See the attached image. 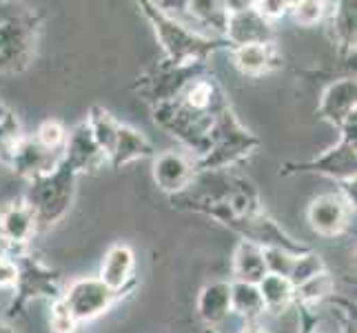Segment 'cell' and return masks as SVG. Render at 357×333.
Segmentation results:
<instances>
[{
  "mask_svg": "<svg viewBox=\"0 0 357 333\" xmlns=\"http://www.w3.org/2000/svg\"><path fill=\"white\" fill-rule=\"evenodd\" d=\"M52 329L54 333H73L78 327V320L73 318V313L67 309V304L63 302V298L54 300L52 304Z\"/></svg>",
  "mask_w": 357,
  "mask_h": 333,
  "instance_id": "cell-32",
  "label": "cell"
},
{
  "mask_svg": "<svg viewBox=\"0 0 357 333\" xmlns=\"http://www.w3.org/2000/svg\"><path fill=\"white\" fill-rule=\"evenodd\" d=\"M355 105H357V82L353 78H342L324 91L322 101H319V116L328 120L333 127L342 129L344 122L353 114H357Z\"/></svg>",
  "mask_w": 357,
  "mask_h": 333,
  "instance_id": "cell-14",
  "label": "cell"
},
{
  "mask_svg": "<svg viewBox=\"0 0 357 333\" xmlns=\"http://www.w3.org/2000/svg\"><path fill=\"white\" fill-rule=\"evenodd\" d=\"M87 127L93 135L96 145L100 147V151L107 156V160L112 158L114 147H116V138H118V122L114 120V116L109 114L102 107H91L89 118H87Z\"/></svg>",
  "mask_w": 357,
  "mask_h": 333,
  "instance_id": "cell-23",
  "label": "cell"
},
{
  "mask_svg": "<svg viewBox=\"0 0 357 333\" xmlns=\"http://www.w3.org/2000/svg\"><path fill=\"white\" fill-rule=\"evenodd\" d=\"M63 163H67L76 174L100 169V165L107 163V156L96 145L87 122H82L67 135V142L63 147Z\"/></svg>",
  "mask_w": 357,
  "mask_h": 333,
  "instance_id": "cell-12",
  "label": "cell"
},
{
  "mask_svg": "<svg viewBox=\"0 0 357 333\" xmlns=\"http://www.w3.org/2000/svg\"><path fill=\"white\" fill-rule=\"evenodd\" d=\"M233 271H236L238 282H246V285H260V280L266 276L262 246L242 240L238 244L236 258H233Z\"/></svg>",
  "mask_w": 357,
  "mask_h": 333,
  "instance_id": "cell-20",
  "label": "cell"
},
{
  "mask_svg": "<svg viewBox=\"0 0 357 333\" xmlns=\"http://www.w3.org/2000/svg\"><path fill=\"white\" fill-rule=\"evenodd\" d=\"M322 271H324L322 256L313 253V251H304V253H300L298 258H295L293 269H291V274H289V282L295 289V287L304 285L306 280H311L317 274H322Z\"/></svg>",
  "mask_w": 357,
  "mask_h": 333,
  "instance_id": "cell-26",
  "label": "cell"
},
{
  "mask_svg": "<svg viewBox=\"0 0 357 333\" xmlns=\"http://www.w3.org/2000/svg\"><path fill=\"white\" fill-rule=\"evenodd\" d=\"M260 140L240 125L229 103L220 105L211 129V147L198 160V171H218L249 156Z\"/></svg>",
  "mask_w": 357,
  "mask_h": 333,
  "instance_id": "cell-2",
  "label": "cell"
},
{
  "mask_svg": "<svg viewBox=\"0 0 357 333\" xmlns=\"http://www.w3.org/2000/svg\"><path fill=\"white\" fill-rule=\"evenodd\" d=\"M187 14L193 16V20L198 22L200 27L213 31L218 38H225L227 20H229V11L225 3H215V0H193V3H187Z\"/></svg>",
  "mask_w": 357,
  "mask_h": 333,
  "instance_id": "cell-22",
  "label": "cell"
},
{
  "mask_svg": "<svg viewBox=\"0 0 357 333\" xmlns=\"http://www.w3.org/2000/svg\"><path fill=\"white\" fill-rule=\"evenodd\" d=\"M9 333H11V331H9Z\"/></svg>",
  "mask_w": 357,
  "mask_h": 333,
  "instance_id": "cell-40",
  "label": "cell"
},
{
  "mask_svg": "<svg viewBox=\"0 0 357 333\" xmlns=\"http://www.w3.org/2000/svg\"><path fill=\"white\" fill-rule=\"evenodd\" d=\"M151 154H153V147L140 131H135V129H131L127 125H120L118 127L116 147H114L112 158H109V163H112L114 169H120V167L135 163V160L146 158Z\"/></svg>",
  "mask_w": 357,
  "mask_h": 333,
  "instance_id": "cell-19",
  "label": "cell"
},
{
  "mask_svg": "<svg viewBox=\"0 0 357 333\" xmlns=\"http://www.w3.org/2000/svg\"><path fill=\"white\" fill-rule=\"evenodd\" d=\"M193 165L187 156L178 151H165L153 163V180L167 193H182L193 180Z\"/></svg>",
  "mask_w": 357,
  "mask_h": 333,
  "instance_id": "cell-15",
  "label": "cell"
},
{
  "mask_svg": "<svg viewBox=\"0 0 357 333\" xmlns=\"http://www.w3.org/2000/svg\"><path fill=\"white\" fill-rule=\"evenodd\" d=\"M357 114H353L347 122L342 125V140L337 147L324 151L322 156H317L309 163H289L282 174H295V171H313V174H324L328 178H337V180H355V163H357Z\"/></svg>",
  "mask_w": 357,
  "mask_h": 333,
  "instance_id": "cell-6",
  "label": "cell"
},
{
  "mask_svg": "<svg viewBox=\"0 0 357 333\" xmlns=\"http://www.w3.org/2000/svg\"><path fill=\"white\" fill-rule=\"evenodd\" d=\"M140 7L144 9V16L153 24V31L158 40L162 43V49L167 54V63L171 65H202L218 49L229 47L225 38H211V36H204L202 31L193 29L189 22L167 16L165 11L158 9L155 3H142Z\"/></svg>",
  "mask_w": 357,
  "mask_h": 333,
  "instance_id": "cell-1",
  "label": "cell"
},
{
  "mask_svg": "<svg viewBox=\"0 0 357 333\" xmlns=\"http://www.w3.org/2000/svg\"><path fill=\"white\" fill-rule=\"evenodd\" d=\"M76 178L78 174L60 158L58 167L43 178L31 180L24 205L31 209L36 225L52 227L54 222L65 218L76 193Z\"/></svg>",
  "mask_w": 357,
  "mask_h": 333,
  "instance_id": "cell-3",
  "label": "cell"
},
{
  "mask_svg": "<svg viewBox=\"0 0 357 333\" xmlns=\"http://www.w3.org/2000/svg\"><path fill=\"white\" fill-rule=\"evenodd\" d=\"M218 111V109H215ZM215 111H195L184 105L180 98L167 105L155 107V122L180 138L200 158L211 147V129L215 122Z\"/></svg>",
  "mask_w": 357,
  "mask_h": 333,
  "instance_id": "cell-4",
  "label": "cell"
},
{
  "mask_svg": "<svg viewBox=\"0 0 357 333\" xmlns=\"http://www.w3.org/2000/svg\"><path fill=\"white\" fill-rule=\"evenodd\" d=\"M231 313V285L229 282H211L206 285L198 298V316L206 325L225 323Z\"/></svg>",
  "mask_w": 357,
  "mask_h": 333,
  "instance_id": "cell-18",
  "label": "cell"
},
{
  "mask_svg": "<svg viewBox=\"0 0 357 333\" xmlns=\"http://www.w3.org/2000/svg\"><path fill=\"white\" fill-rule=\"evenodd\" d=\"M0 333H9V329L5 327V323H3V320H0Z\"/></svg>",
  "mask_w": 357,
  "mask_h": 333,
  "instance_id": "cell-38",
  "label": "cell"
},
{
  "mask_svg": "<svg viewBox=\"0 0 357 333\" xmlns=\"http://www.w3.org/2000/svg\"><path fill=\"white\" fill-rule=\"evenodd\" d=\"M11 249V246L5 242V240H0V256H7V251Z\"/></svg>",
  "mask_w": 357,
  "mask_h": 333,
  "instance_id": "cell-36",
  "label": "cell"
},
{
  "mask_svg": "<svg viewBox=\"0 0 357 333\" xmlns=\"http://www.w3.org/2000/svg\"><path fill=\"white\" fill-rule=\"evenodd\" d=\"M233 60H236V67L242 73H249V76H260V73L273 69L280 63L273 43H271V45L236 47V52H233Z\"/></svg>",
  "mask_w": 357,
  "mask_h": 333,
  "instance_id": "cell-21",
  "label": "cell"
},
{
  "mask_svg": "<svg viewBox=\"0 0 357 333\" xmlns=\"http://www.w3.org/2000/svg\"><path fill=\"white\" fill-rule=\"evenodd\" d=\"M260 295H262V302H264V311H282L287 309L291 304V300L295 298V289L289 282V278H282V276H273V274H266L260 285Z\"/></svg>",
  "mask_w": 357,
  "mask_h": 333,
  "instance_id": "cell-24",
  "label": "cell"
},
{
  "mask_svg": "<svg viewBox=\"0 0 357 333\" xmlns=\"http://www.w3.org/2000/svg\"><path fill=\"white\" fill-rule=\"evenodd\" d=\"M264 256V265H266V274H273V276H282V278H289L293 262H295V253L284 251V249H278V246H264L262 249Z\"/></svg>",
  "mask_w": 357,
  "mask_h": 333,
  "instance_id": "cell-28",
  "label": "cell"
},
{
  "mask_svg": "<svg viewBox=\"0 0 357 333\" xmlns=\"http://www.w3.org/2000/svg\"><path fill=\"white\" fill-rule=\"evenodd\" d=\"M242 333H266L262 327H257V325H249V327H244Z\"/></svg>",
  "mask_w": 357,
  "mask_h": 333,
  "instance_id": "cell-35",
  "label": "cell"
},
{
  "mask_svg": "<svg viewBox=\"0 0 357 333\" xmlns=\"http://www.w3.org/2000/svg\"><path fill=\"white\" fill-rule=\"evenodd\" d=\"M133 267H135L133 251L127 244H116L107 251L102 269H100V278L98 280H100L107 289L118 293L120 289H125V285L131 280Z\"/></svg>",
  "mask_w": 357,
  "mask_h": 333,
  "instance_id": "cell-17",
  "label": "cell"
},
{
  "mask_svg": "<svg viewBox=\"0 0 357 333\" xmlns=\"http://www.w3.org/2000/svg\"><path fill=\"white\" fill-rule=\"evenodd\" d=\"M36 43V18L20 7H0V71L27 65Z\"/></svg>",
  "mask_w": 357,
  "mask_h": 333,
  "instance_id": "cell-5",
  "label": "cell"
},
{
  "mask_svg": "<svg viewBox=\"0 0 357 333\" xmlns=\"http://www.w3.org/2000/svg\"><path fill=\"white\" fill-rule=\"evenodd\" d=\"M7 114H9V111H7V107L3 105V101H0V122H3V118H5Z\"/></svg>",
  "mask_w": 357,
  "mask_h": 333,
  "instance_id": "cell-37",
  "label": "cell"
},
{
  "mask_svg": "<svg viewBox=\"0 0 357 333\" xmlns=\"http://www.w3.org/2000/svg\"><path fill=\"white\" fill-rule=\"evenodd\" d=\"M63 151H52L45 149L43 145L36 142V138H22V142L16 147V151L11 154L9 163L14 165V169L20 176H27L29 180L43 178L58 167Z\"/></svg>",
  "mask_w": 357,
  "mask_h": 333,
  "instance_id": "cell-13",
  "label": "cell"
},
{
  "mask_svg": "<svg viewBox=\"0 0 357 333\" xmlns=\"http://www.w3.org/2000/svg\"><path fill=\"white\" fill-rule=\"evenodd\" d=\"M202 76V65H191V67H178V65H158L149 78H142V94L149 98L155 107L167 105L171 101L182 96V91L189 84Z\"/></svg>",
  "mask_w": 357,
  "mask_h": 333,
  "instance_id": "cell-8",
  "label": "cell"
},
{
  "mask_svg": "<svg viewBox=\"0 0 357 333\" xmlns=\"http://www.w3.org/2000/svg\"><path fill=\"white\" fill-rule=\"evenodd\" d=\"M333 293V278H331L326 271H322V274H317L315 278L306 280L304 285L295 287V298L300 300V304H311V302H317L326 298V295Z\"/></svg>",
  "mask_w": 357,
  "mask_h": 333,
  "instance_id": "cell-27",
  "label": "cell"
},
{
  "mask_svg": "<svg viewBox=\"0 0 357 333\" xmlns=\"http://www.w3.org/2000/svg\"><path fill=\"white\" fill-rule=\"evenodd\" d=\"M20 142H22L20 125H18L16 116L9 111V114L3 118V122H0V156L9 160Z\"/></svg>",
  "mask_w": 357,
  "mask_h": 333,
  "instance_id": "cell-30",
  "label": "cell"
},
{
  "mask_svg": "<svg viewBox=\"0 0 357 333\" xmlns=\"http://www.w3.org/2000/svg\"><path fill=\"white\" fill-rule=\"evenodd\" d=\"M18 280V267L14 258L0 256V287H16Z\"/></svg>",
  "mask_w": 357,
  "mask_h": 333,
  "instance_id": "cell-34",
  "label": "cell"
},
{
  "mask_svg": "<svg viewBox=\"0 0 357 333\" xmlns=\"http://www.w3.org/2000/svg\"><path fill=\"white\" fill-rule=\"evenodd\" d=\"M36 142L43 145L45 149L52 151H60L67 142V131L65 127L56 120H45L38 127V133H36Z\"/></svg>",
  "mask_w": 357,
  "mask_h": 333,
  "instance_id": "cell-31",
  "label": "cell"
},
{
  "mask_svg": "<svg viewBox=\"0 0 357 333\" xmlns=\"http://www.w3.org/2000/svg\"><path fill=\"white\" fill-rule=\"evenodd\" d=\"M114 295L116 293L107 289L98 278H84L76 280L67 289V293L63 295V302L78 323H84V320H93L105 313L112 306Z\"/></svg>",
  "mask_w": 357,
  "mask_h": 333,
  "instance_id": "cell-9",
  "label": "cell"
},
{
  "mask_svg": "<svg viewBox=\"0 0 357 333\" xmlns=\"http://www.w3.org/2000/svg\"><path fill=\"white\" fill-rule=\"evenodd\" d=\"M229 11L225 40L233 47L246 45H271L273 40V24L266 22L253 11L251 3H225Z\"/></svg>",
  "mask_w": 357,
  "mask_h": 333,
  "instance_id": "cell-7",
  "label": "cell"
},
{
  "mask_svg": "<svg viewBox=\"0 0 357 333\" xmlns=\"http://www.w3.org/2000/svg\"><path fill=\"white\" fill-rule=\"evenodd\" d=\"M231 311H236L246 323H251L257 316L264 313V302L257 285H246V282H233L231 285Z\"/></svg>",
  "mask_w": 357,
  "mask_h": 333,
  "instance_id": "cell-25",
  "label": "cell"
},
{
  "mask_svg": "<svg viewBox=\"0 0 357 333\" xmlns=\"http://www.w3.org/2000/svg\"><path fill=\"white\" fill-rule=\"evenodd\" d=\"M289 9L295 22L304 24V27H313L326 16V5L319 3V0H300V3H291Z\"/></svg>",
  "mask_w": 357,
  "mask_h": 333,
  "instance_id": "cell-29",
  "label": "cell"
},
{
  "mask_svg": "<svg viewBox=\"0 0 357 333\" xmlns=\"http://www.w3.org/2000/svg\"><path fill=\"white\" fill-rule=\"evenodd\" d=\"M351 205L337 193L317 195L309 207V225L319 236H337L349 225Z\"/></svg>",
  "mask_w": 357,
  "mask_h": 333,
  "instance_id": "cell-11",
  "label": "cell"
},
{
  "mask_svg": "<svg viewBox=\"0 0 357 333\" xmlns=\"http://www.w3.org/2000/svg\"><path fill=\"white\" fill-rule=\"evenodd\" d=\"M36 231V220L27 205H11L0 214V240H5L11 249L24 244Z\"/></svg>",
  "mask_w": 357,
  "mask_h": 333,
  "instance_id": "cell-16",
  "label": "cell"
},
{
  "mask_svg": "<svg viewBox=\"0 0 357 333\" xmlns=\"http://www.w3.org/2000/svg\"><path fill=\"white\" fill-rule=\"evenodd\" d=\"M289 5L291 3H282V0H255V3H251L255 14L264 18L266 22H273L284 16L289 11Z\"/></svg>",
  "mask_w": 357,
  "mask_h": 333,
  "instance_id": "cell-33",
  "label": "cell"
},
{
  "mask_svg": "<svg viewBox=\"0 0 357 333\" xmlns=\"http://www.w3.org/2000/svg\"><path fill=\"white\" fill-rule=\"evenodd\" d=\"M14 262L18 267V280H16V293L18 300L11 304V311L27 304L31 298L38 295H56L58 293V274L52 269L43 267L31 256H14Z\"/></svg>",
  "mask_w": 357,
  "mask_h": 333,
  "instance_id": "cell-10",
  "label": "cell"
},
{
  "mask_svg": "<svg viewBox=\"0 0 357 333\" xmlns=\"http://www.w3.org/2000/svg\"><path fill=\"white\" fill-rule=\"evenodd\" d=\"M206 333H215V331H211V329H208V331H206Z\"/></svg>",
  "mask_w": 357,
  "mask_h": 333,
  "instance_id": "cell-39",
  "label": "cell"
}]
</instances>
